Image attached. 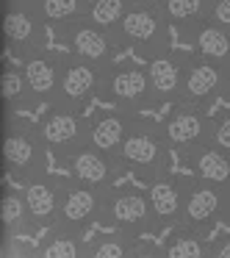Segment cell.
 <instances>
[{"label":"cell","instance_id":"cell-1","mask_svg":"<svg viewBox=\"0 0 230 258\" xmlns=\"http://www.w3.org/2000/svg\"><path fill=\"white\" fill-rule=\"evenodd\" d=\"M169 150L172 147L164 136L161 122L133 117L128 136L119 147V164L136 172L141 180H152L169 172Z\"/></svg>","mask_w":230,"mask_h":258},{"label":"cell","instance_id":"cell-2","mask_svg":"<svg viewBox=\"0 0 230 258\" xmlns=\"http://www.w3.org/2000/svg\"><path fill=\"white\" fill-rule=\"evenodd\" d=\"M169 20L164 14V6L156 0H133L122 23L117 25V36L122 47L156 56L169 47Z\"/></svg>","mask_w":230,"mask_h":258},{"label":"cell","instance_id":"cell-3","mask_svg":"<svg viewBox=\"0 0 230 258\" xmlns=\"http://www.w3.org/2000/svg\"><path fill=\"white\" fill-rule=\"evenodd\" d=\"M100 222L108 225V228L125 230L130 236L141 233V230H150L158 225L147 191L130 189V186H111V189H106Z\"/></svg>","mask_w":230,"mask_h":258},{"label":"cell","instance_id":"cell-4","mask_svg":"<svg viewBox=\"0 0 230 258\" xmlns=\"http://www.w3.org/2000/svg\"><path fill=\"white\" fill-rule=\"evenodd\" d=\"M100 97L114 103L117 108L125 111H144V108H156V95H152L150 73L141 67H106L100 84Z\"/></svg>","mask_w":230,"mask_h":258},{"label":"cell","instance_id":"cell-5","mask_svg":"<svg viewBox=\"0 0 230 258\" xmlns=\"http://www.w3.org/2000/svg\"><path fill=\"white\" fill-rule=\"evenodd\" d=\"M227 197H230V186H219L200 178L183 183V217H180L178 228H191L205 233L219 219H224Z\"/></svg>","mask_w":230,"mask_h":258},{"label":"cell","instance_id":"cell-6","mask_svg":"<svg viewBox=\"0 0 230 258\" xmlns=\"http://www.w3.org/2000/svg\"><path fill=\"white\" fill-rule=\"evenodd\" d=\"M58 36H61L64 47H67L72 56H81L86 61H95L108 67L114 58V53L122 47L119 36L108 28H100L97 23H92L89 17L72 20L67 25H58Z\"/></svg>","mask_w":230,"mask_h":258},{"label":"cell","instance_id":"cell-7","mask_svg":"<svg viewBox=\"0 0 230 258\" xmlns=\"http://www.w3.org/2000/svg\"><path fill=\"white\" fill-rule=\"evenodd\" d=\"M230 67L227 64L211 61L202 56H189L186 58V73H183V86H180L178 103H191V106H208L216 97H224Z\"/></svg>","mask_w":230,"mask_h":258},{"label":"cell","instance_id":"cell-8","mask_svg":"<svg viewBox=\"0 0 230 258\" xmlns=\"http://www.w3.org/2000/svg\"><path fill=\"white\" fill-rule=\"evenodd\" d=\"M164 136H167L169 147L186 156L194 150L197 145L211 139L213 134V117H208L205 106H191V103H178L175 111H169L161 119Z\"/></svg>","mask_w":230,"mask_h":258},{"label":"cell","instance_id":"cell-9","mask_svg":"<svg viewBox=\"0 0 230 258\" xmlns=\"http://www.w3.org/2000/svg\"><path fill=\"white\" fill-rule=\"evenodd\" d=\"M106 67L95 61H86L81 56L67 53L61 64V86L58 97L53 106H69V108H84L89 97H100V84Z\"/></svg>","mask_w":230,"mask_h":258},{"label":"cell","instance_id":"cell-10","mask_svg":"<svg viewBox=\"0 0 230 258\" xmlns=\"http://www.w3.org/2000/svg\"><path fill=\"white\" fill-rule=\"evenodd\" d=\"M36 131L47 150L58 156H67L75 147L89 142V119L81 117V108L69 106H50V114L36 122Z\"/></svg>","mask_w":230,"mask_h":258},{"label":"cell","instance_id":"cell-11","mask_svg":"<svg viewBox=\"0 0 230 258\" xmlns=\"http://www.w3.org/2000/svg\"><path fill=\"white\" fill-rule=\"evenodd\" d=\"M45 150L47 145L42 142L39 131L28 128V125H12L3 139V158H6L9 169L17 175L20 180L36 178L45 172Z\"/></svg>","mask_w":230,"mask_h":258},{"label":"cell","instance_id":"cell-12","mask_svg":"<svg viewBox=\"0 0 230 258\" xmlns=\"http://www.w3.org/2000/svg\"><path fill=\"white\" fill-rule=\"evenodd\" d=\"M103 197L106 189H97V186L81 183V180H69L64 183L61 191V208H58V228H67L72 233H84L92 222L100 219L103 211ZM53 225V228H56Z\"/></svg>","mask_w":230,"mask_h":258},{"label":"cell","instance_id":"cell-13","mask_svg":"<svg viewBox=\"0 0 230 258\" xmlns=\"http://www.w3.org/2000/svg\"><path fill=\"white\" fill-rule=\"evenodd\" d=\"M23 73L28 81V89L34 103H56L58 86H61V64L64 56L47 53L45 47H34V50L23 53Z\"/></svg>","mask_w":230,"mask_h":258},{"label":"cell","instance_id":"cell-14","mask_svg":"<svg viewBox=\"0 0 230 258\" xmlns=\"http://www.w3.org/2000/svg\"><path fill=\"white\" fill-rule=\"evenodd\" d=\"M67 161V169L75 180L81 183H89V186H97V189H111L114 186V178H117V169H119V161L108 153H103L100 147L95 145H81L75 147L72 153L61 156Z\"/></svg>","mask_w":230,"mask_h":258},{"label":"cell","instance_id":"cell-15","mask_svg":"<svg viewBox=\"0 0 230 258\" xmlns=\"http://www.w3.org/2000/svg\"><path fill=\"white\" fill-rule=\"evenodd\" d=\"M61 191L64 183L50 178L47 172L36 175V178L23 180V197L28 203L31 222L36 230H50L58 222V208H61Z\"/></svg>","mask_w":230,"mask_h":258},{"label":"cell","instance_id":"cell-16","mask_svg":"<svg viewBox=\"0 0 230 258\" xmlns=\"http://www.w3.org/2000/svg\"><path fill=\"white\" fill-rule=\"evenodd\" d=\"M186 58L189 56H178L167 47V50L150 56L147 73H150V84H152V95L156 103H178L180 97V86H183V73H186Z\"/></svg>","mask_w":230,"mask_h":258},{"label":"cell","instance_id":"cell-17","mask_svg":"<svg viewBox=\"0 0 230 258\" xmlns=\"http://www.w3.org/2000/svg\"><path fill=\"white\" fill-rule=\"evenodd\" d=\"M133 117L136 114L125 111V108L103 111L97 117H92L89 119V145L100 147L103 153H108V156H114L119 161V147H122L125 136H128Z\"/></svg>","mask_w":230,"mask_h":258},{"label":"cell","instance_id":"cell-18","mask_svg":"<svg viewBox=\"0 0 230 258\" xmlns=\"http://www.w3.org/2000/svg\"><path fill=\"white\" fill-rule=\"evenodd\" d=\"M186 161H189L194 178L200 180H211L219 186H230V150L219 147L216 142H202L194 150L186 153Z\"/></svg>","mask_w":230,"mask_h":258},{"label":"cell","instance_id":"cell-19","mask_svg":"<svg viewBox=\"0 0 230 258\" xmlns=\"http://www.w3.org/2000/svg\"><path fill=\"white\" fill-rule=\"evenodd\" d=\"M147 197H150L158 225H180V217H183V183L169 178V172L158 175V178L147 180Z\"/></svg>","mask_w":230,"mask_h":258},{"label":"cell","instance_id":"cell-20","mask_svg":"<svg viewBox=\"0 0 230 258\" xmlns=\"http://www.w3.org/2000/svg\"><path fill=\"white\" fill-rule=\"evenodd\" d=\"M42 25H45V17H42L39 6L36 9L12 6L6 12L3 31H6L9 45H17L28 53V50H34V47H42Z\"/></svg>","mask_w":230,"mask_h":258},{"label":"cell","instance_id":"cell-21","mask_svg":"<svg viewBox=\"0 0 230 258\" xmlns=\"http://www.w3.org/2000/svg\"><path fill=\"white\" fill-rule=\"evenodd\" d=\"M186 36H189L191 47H194V56L211 58V61L230 67V28L213 23V20H202Z\"/></svg>","mask_w":230,"mask_h":258},{"label":"cell","instance_id":"cell-22","mask_svg":"<svg viewBox=\"0 0 230 258\" xmlns=\"http://www.w3.org/2000/svg\"><path fill=\"white\" fill-rule=\"evenodd\" d=\"M161 6L169 25H178L183 34H189L194 25H200L211 14V0H164Z\"/></svg>","mask_w":230,"mask_h":258},{"label":"cell","instance_id":"cell-23","mask_svg":"<svg viewBox=\"0 0 230 258\" xmlns=\"http://www.w3.org/2000/svg\"><path fill=\"white\" fill-rule=\"evenodd\" d=\"M0 219H3V228H6V239L23 233V230L34 228L31 222V211H28V203L23 197V189L20 191H6L3 195V203H0Z\"/></svg>","mask_w":230,"mask_h":258},{"label":"cell","instance_id":"cell-24","mask_svg":"<svg viewBox=\"0 0 230 258\" xmlns=\"http://www.w3.org/2000/svg\"><path fill=\"white\" fill-rule=\"evenodd\" d=\"M136 236L125 233V230L111 228V233L95 239L89 247H86V255L89 258H128L136 255Z\"/></svg>","mask_w":230,"mask_h":258},{"label":"cell","instance_id":"cell-25","mask_svg":"<svg viewBox=\"0 0 230 258\" xmlns=\"http://www.w3.org/2000/svg\"><path fill=\"white\" fill-rule=\"evenodd\" d=\"M42 258H81L86 255L84 244H81V233H72L67 228H50V236L42 241L39 247Z\"/></svg>","mask_w":230,"mask_h":258},{"label":"cell","instance_id":"cell-26","mask_svg":"<svg viewBox=\"0 0 230 258\" xmlns=\"http://www.w3.org/2000/svg\"><path fill=\"white\" fill-rule=\"evenodd\" d=\"M39 12L47 25H67L72 20L86 17L89 0H39Z\"/></svg>","mask_w":230,"mask_h":258},{"label":"cell","instance_id":"cell-27","mask_svg":"<svg viewBox=\"0 0 230 258\" xmlns=\"http://www.w3.org/2000/svg\"><path fill=\"white\" fill-rule=\"evenodd\" d=\"M133 0H89V12L86 17L92 23H97L100 28H108L117 34V25L122 23V17L128 14Z\"/></svg>","mask_w":230,"mask_h":258},{"label":"cell","instance_id":"cell-28","mask_svg":"<svg viewBox=\"0 0 230 258\" xmlns=\"http://www.w3.org/2000/svg\"><path fill=\"white\" fill-rule=\"evenodd\" d=\"M167 258H205L211 255V247L205 244L200 230H191V228H180V233L169 241Z\"/></svg>","mask_w":230,"mask_h":258},{"label":"cell","instance_id":"cell-29","mask_svg":"<svg viewBox=\"0 0 230 258\" xmlns=\"http://www.w3.org/2000/svg\"><path fill=\"white\" fill-rule=\"evenodd\" d=\"M3 100H6L9 106H17V103H23V106L25 103H34L23 70H6V73H3Z\"/></svg>","mask_w":230,"mask_h":258},{"label":"cell","instance_id":"cell-30","mask_svg":"<svg viewBox=\"0 0 230 258\" xmlns=\"http://www.w3.org/2000/svg\"><path fill=\"white\" fill-rule=\"evenodd\" d=\"M211 142H216L219 147L230 150V111L222 114V117H213V134Z\"/></svg>","mask_w":230,"mask_h":258},{"label":"cell","instance_id":"cell-31","mask_svg":"<svg viewBox=\"0 0 230 258\" xmlns=\"http://www.w3.org/2000/svg\"><path fill=\"white\" fill-rule=\"evenodd\" d=\"M208 20L230 28V0H211V14H208Z\"/></svg>","mask_w":230,"mask_h":258},{"label":"cell","instance_id":"cell-32","mask_svg":"<svg viewBox=\"0 0 230 258\" xmlns=\"http://www.w3.org/2000/svg\"><path fill=\"white\" fill-rule=\"evenodd\" d=\"M211 258H230V233L222 236V239L211 247Z\"/></svg>","mask_w":230,"mask_h":258},{"label":"cell","instance_id":"cell-33","mask_svg":"<svg viewBox=\"0 0 230 258\" xmlns=\"http://www.w3.org/2000/svg\"><path fill=\"white\" fill-rule=\"evenodd\" d=\"M224 222H230V197H227V208H224Z\"/></svg>","mask_w":230,"mask_h":258},{"label":"cell","instance_id":"cell-34","mask_svg":"<svg viewBox=\"0 0 230 258\" xmlns=\"http://www.w3.org/2000/svg\"><path fill=\"white\" fill-rule=\"evenodd\" d=\"M224 97L230 100V75H227V86H224Z\"/></svg>","mask_w":230,"mask_h":258}]
</instances>
